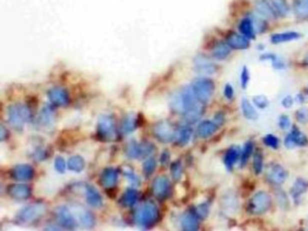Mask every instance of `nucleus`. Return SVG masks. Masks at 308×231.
<instances>
[{
	"instance_id": "1",
	"label": "nucleus",
	"mask_w": 308,
	"mask_h": 231,
	"mask_svg": "<svg viewBox=\"0 0 308 231\" xmlns=\"http://www.w3.org/2000/svg\"><path fill=\"white\" fill-rule=\"evenodd\" d=\"M271 202L272 200L270 194L266 193V191H258L250 199L248 210L254 215H262L270 209Z\"/></svg>"
},
{
	"instance_id": "2",
	"label": "nucleus",
	"mask_w": 308,
	"mask_h": 231,
	"mask_svg": "<svg viewBox=\"0 0 308 231\" xmlns=\"http://www.w3.org/2000/svg\"><path fill=\"white\" fill-rule=\"evenodd\" d=\"M214 93V83L210 79H200L194 85V94L202 103H207Z\"/></svg>"
},
{
	"instance_id": "3",
	"label": "nucleus",
	"mask_w": 308,
	"mask_h": 231,
	"mask_svg": "<svg viewBox=\"0 0 308 231\" xmlns=\"http://www.w3.org/2000/svg\"><path fill=\"white\" fill-rule=\"evenodd\" d=\"M308 144V137L296 127L285 139V145L290 149L296 146H306Z\"/></svg>"
},
{
	"instance_id": "4",
	"label": "nucleus",
	"mask_w": 308,
	"mask_h": 231,
	"mask_svg": "<svg viewBox=\"0 0 308 231\" xmlns=\"http://www.w3.org/2000/svg\"><path fill=\"white\" fill-rule=\"evenodd\" d=\"M288 174L285 169L281 165L276 164L271 167L268 172V178L271 183L281 185L285 182Z\"/></svg>"
},
{
	"instance_id": "5",
	"label": "nucleus",
	"mask_w": 308,
	"mask_h": 231,
	"mask_svg": "<svg viewBox=\"0 0 308 231\" xmlns=\"http://www.w3.org/2000/svg\"><path fill=\"white\" fill-rule=\"evenodd\" d=\"M227 44L235 50H245L250 47L248 38L238 34L232 33L227 38Z\"/></svg>"
},
{
	"instance_id": "6",
	"label": "nucleus",
	"mask_w": 308,
	"mask_h": 231,
	"mask_svg": "<svg viewBox=\"0 0 308 231\" xmlns=\"http://www.w3.org/2000/svg\"><path fill=\"white\" fill-rule=\"evenodd\" d=\"M242 155V150L237 145L230 147L224 156V164L229 170H232L234 165L237 163Z\"/></svg>"
},
{
	"instance_id": "7",
	"label": "nucleus",
	"mask_w": 308,
	"mask_h": 231,
	"mask_svg": "<svg viewBox=\"0 0 308 231\" xmlns=\"http://www.w3.org/2000/svg\"><path fill=\"white\" fill-rule=\"evenodd\" d=\"M275 17H286L290 12V7L286 0H268Z\"/></svg>"
},
{
	"instance_id": "8",
	"label": "nucleus",
	"mask_w": 308,
	"mask_h": 231,
	"mask_svg": "<svg viewBox=\"0 0 308 231\" xmlns=\"http://www.w3.org/2000/svg\"><path fill=\"white\" fill-rule=\"evenodd\" d=\"M301 38V35L296 32H286V33L274 34L271 36L270 41L274 45L281 44V43L290 42L293 40H296Z\"/></svg>"
},
{
	"instance_id": "9",
	"label": "nucleus",
	"mask_w": 308,
	"mask_h": 231,
	"mask_svg": "<svg viewBox=\"0 0 308 231\" xmlns=\"http://www.w3.org/2000/svg\"><path fill=\"white\" fill-rule=\"evenodd\" d=\"M238 29L244 37L250 38V39L255 38V32L256 31H255L254 25H253V22H252L250 18H247V19L242 20L240 24L238 26Z\"/></svg>"
},
{
	"instance_id": "10",
	"label": "nucleus",
	"mask_w": 308,
	"mask_h": 231,
	"mask_svg": "<svg viewBox=\"0 0 308 231\" xmlns=\"http://www.w3.org/2000/svg\"><path fill=\"white\" fill-rule=\"evenodd\" d=\"M256 11L258 16L264 19H270L275 17L268 0H258L256 3Z\"/></svg>"
},
{
	"instance_id": "11",
	"label": "nucleus",
	"mask_w": 308,
	"mask_h": 231,
	"mask_svg": "<svg viewBox=\"0 0 308 231\" xmlns=\"http://www.w3.org/2000/svg\"><path fill=\"white\" fill-rule=\"evenodd\" d=\"M308 183L303 179H298L296 180L292 189L291 195L294 198V200H298L303 194L308 191Z\"/></svg>"
},
{
	"instance_id": "12",
	"label": "nucleus",
	"mask_w": 308,
	"mask_h": 231,
	"mask_svg": "<svg viewBox=\"0 0 308 231\" xmlns=\"http://www.w3.org/2000/svg\"><path fill=\"white\" fill-rule=\"evenodd\" d=\"M218 127L219 126L215 123V122L206 121L200 124V126L198 128V133L202 138H208V137L212 136L217 131Z\"/></svg>"
},
{
	"instance_id": "13",
	"label": "nucleus",
	"mask_w": 308,
	"mask_h": 231,
	"mask_svg": "<svg viewBox=\"0 0 308 231\" xmlns=\"http://www.w3.org/2000/svg\"><path fill=\"white\" fill-rule=\"evenodd\" d=\"M242 111L245 118L248 120L255 121L258 117L257 111L252 106V104L250 103V101L247 98H243L242 100Z\"/></svg>"
},
{
	"instance_id": "14",
	"label": "nucleus",
	"mask_w": 308,
	"mask_h": 231,
	"mask_svg": "<svg viewBox=\"0 0 308 231\" xmlns=\"http://www.w3.org/2000/svg\"><path fill=\"white\" fill-rule=\"evenodd\" d=\"M230 54V47L229 45L227 43L226 44L225 43H219L218 45H216V47L214 49L212 56L215 59L224 60L225 58L229 57Z\"/></svg>"
},
{
	"instance_id": "15",
	"label": "nucleus",
	"mask_w": 308,
	"mask_h": 231,
	"mask_svg": "<svg viewBox=\"0 0 308 231\" xmlns=\"http://www.w3.org/2000/svg\"><path fill=\"white\" fill-rule=\"evenodd\" d=\"M197 67H198V70L204 74H214L217 70V67L214 64L209 61L206 57L198 58Z\"/></svg>"
},
{
	"instance_id": "16",
	"label": "nucleus",
	"mask_w": 308,
	"mask_h": 231,
	"mask_svg": "<svg viewBox=\"0 0 308 231\" xmlns=\"http://www.w3.org/2000/svg\"><path fill=\"white\" fill-rule=\"evenodd\" d=\"M253 152V142H248L242 151V155H240V166H245L247 164L248 160H250V157L252 156Z\"/></svg>"
},
{
	"instance_id": "17",
	"label": "nucleus",
	"mask_w": 308,
	"mask_h": 231,
	"mask_svg": "<svg viewBox=\"0 0 308 231\" xmlns=\"http://www.w3.org/2000/svg\"><path fill=\"white\" fill-rule=\"evenodd\" d=\"M253 170L256 175L260 174L263 170V155L260 151H257L253 156Z\"/></svg>"
},
{
	"instance_id": "18",
	"label": "nucleus",
	"mask_w": 308,
	"mask_h": 231,
	"mask_svg": "<svg viewBox=\"0 0 308 231\" xmlns=\"http://www.w3.org/2000/svg\"><path fill=\"white\" fill-rule=\"evenodd\" d=\"M252 20V22H253V25H254V29H255V31L258 32V33H262V32H264L265 30H266V25L265 23V21L262 19V17L260 16H253L250 18Z\"/></svg>"
},
{
	"instance_id": "19",
	"label": "nucleus",
	"mask_w": 308,
	"mask_h": 231,
	"mask_svg": "<svg viewBox=\"0 0 308 231\" xmlns=\"http://www.w3.org/2000/svg\"><path fill=\"white\" fill-rule=\"evenodd\" d=\"M294 12L299 18H306L308 17V10L304 4L303 0L296 1L294 3Z\"/></svg>"
},
{
	"instance_id": "20",
	"label": "nucleus",
	"mask_w": 308,
	"mask_h": 231,
	"mask_svg": "<svg viewBox=\"0 0 308 231\" xmlns=\"http://www.w3.org/2000/svg\"><path fill=\"white\" fill-rule=\"evenodd\" d=\"M253 103L258 109H265L270 104L268 97L264 95H256L253 97Z\"/></svg>"
},
{
	"instance_id": "21",
	"label": "nucleus",
	"mask_w": 308,
	"mask_h": 231,
	"mask_svg": "<svg viewBox=\"0 0 308 231\" xmlns=\"http://www.w3.org/2000/svg\"><path fill=\"white\" fill-rule=\"evenodd\" d=\"M263 142L266 144V146L270 147L272 149H278L280 147V141L278 137H276L273 134H268L264 137Z\"/></svg>"
},
{
	"instance_id": "22",
	"label": "nucleus",
	"mask_w": 308,
	"mask_h": 231,
	"mask_svg": "<svg viewBox=\"0 0 308 231\" xmlns=\"http://www.w3.org/2000/svg\"><path fill=\"white\" fill-rule=\"evenodd\" d=\"M250 71H248L247 66H244L242 70V74H240V85H242L243 89L247 88L248 85L250 83Z\"/></svg>"
},
{
	"instance_id": "23",
	"label": "nucleus",
	"mask_w": 308,
	"mask_h": 231,
	"mask_svg": "<svg viewBox=\"0 0 308 231\" xmlns=\"http://www.w3.org/2000/svg\"><path fill=\"white\" fill-rule=\"evenodd\" d=\"M296 117L299 123H306L308 121V109L301 108L296 113Z\"/></svg>"
},
{
	"instance_id": "24",
	"label": "nucleus",
	"mask_w": 308,
	"mask_h": 231,
	"mask_svg": "<svg viewBox=\"0 0 308 231\" xmlns=\"http://www.w3.org/2000/svg\"><path fill=\"white\" fill-rule=\"evenodd\" d=\"M278 124H280V127L283 130H288L291 125V121L290 118L288 115H281L280 117V121H278Z\"/></svg>"
},
{
	"instance_id": "25",
	"label": "nucleus",
	"mask_w": 308,
	"mask_h": 231,
	"mask_svg": "<svg viewBox=\"0 0 308 231\" xmlns=\"http://www.w3.org/2000/svg\"><path fill=\"white\" fill-rule=\"evenodd\" d=\"M184 225L186 226V229H196L197 228V221L196 217L192 216H188L184 219Z\"/></svg>"
},
{
	"instance_id": "26",
	"label": "nucleus",
	"mask_w": 308,
	"mask_h": 231,
	"mask_svg": "<svg viewBox=\"0 0 308 231\" xmlns=\"http://www.w3.org/2000/svg\"><path fill=\"white\" fill-rule=\"evenodd\" d=\"M224 96L225 98L228 100H232L234 98V87L230 84H227L224 87Z\"/></svg>"
},
{
	"instance_id": "27",
	"label": "nucleus",
	"mask_w": 308,
	"mask_h": 231,
	"mask_svg": "<svg viewBox=\"0 0 308 231\" xmlns=\"http://www.w3.org/2000/svg\"><path fill=\"white\" fill-rule=\"evenodd\" d=\"M286 195L283 191H280L278 194H276V198H278V202L281 205V207H286L288 205V198H286Z\"/></svg>"
},
{
	"instance_id": "28",
	"label": "nucleus",
	"mask_w": 308,
	"mask_h": 231,
	"mask_svg": "<svg viewBox=\"0 0 308 231\" xmlns=\"http://www.w3.org/2000/svg\"><path fill=\"white\" fill-rule=\"evenodd\" d=\"M281 104L283 105V107H285L286 109H290L293 106V104H294V100L292 98V96L288 95V96H286L284 99L282 100Z\"/></svg>"
},
{
	"instance_id": "29",
	"label": "nucleus",
	"mask_w": 308,
	"mask_h": 231,
	"mask_svg": "<svg viewBox=\"0 0 308 231\" xmlns=\"http://www.w3.org/2000/svg\"><path fill=\"white\" fill-rule=\"evenodd\" d=\"M273 67L276 69H284L286 68V63L280 57H276L274 61L272 62Z\"/></svg>"
},
{
	"instance_id": "30",
	"label": "nucleus",
	"mask_w": 308,
	"mask_h": 231,
	"mask_svg": "<svg viewBox=\"0 0 308 231\" xmlns=\"http://www.w3.org/2000/svg\"><path fill=\"white\" fill-rule=\"evenodd\" d=\"M276 57H276V55H274V54L266 53V54H264V55H262V56H260V60H264V61L270 60V61L273 62Z\"/></svg>"
},
{
	"instance_id": "31",
	"label": "nucleus",
	"mask_w": 308,
	"mask_h": 231,
	"mask_svg": "<svg viewBox=\"0 0 308 231\" xmlns=\"http://www.w3.org/2000/svg\"><path fill=\"white\" fill-rule=\"evenodd\" d=\"M214 122L218 126H220V125L224 123V114L222 113H217V114L215 115Z\"/></svg>"
},
{
	"instance_id": "32",
	"label": "nucleus",
	"mask_w": 308,
	"mask_h": 231,
	"mask_svg": "<svg viewBox=\"0 0 308 231\" xmlns=\"http://www.w3.org/2000/svg\"><path fill=\"white\" fill-rule=\"evenodd\" d=\"M296 99L298 100L299 103H303L304 97L302 95H298L296 96Z\"/></svg>"
},
{
	"instance_id": "33",
	"label": "nucleus",
	"mask_w": 308,
	"mask_h": 231,
	"mask_svg": "<svg viewBox=\"0 0 308 231\" xmlns=\"http://www.w3.org/2000/svg\"><path fill=\"white\" fill-rule=\"evenodd\" d=\"M304 4L306 7V9L308 10V0H303Z\"/></svg>"
},
{
	"instance_id": "34",
	"label": "nucleus",
	"mask_w": 308,
	"mask_h": 231,
	"mask_svg": "<svg viewBox=\"0 0 308 231\" xmlns=\"http://www.w3.org/2000/svg\"><path fill=\"white\" fill-rule=\"evenodd\" d=\"M306 64H308V57H306Z\"/></svg>"
}]
</instances>
